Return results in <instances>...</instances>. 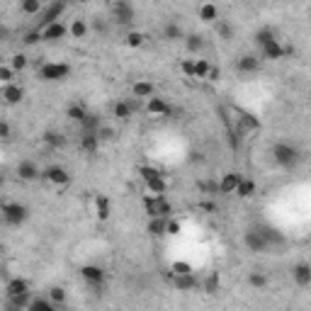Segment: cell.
Wrapping results in <instances>:
<instances>
[{"label": "cell", "instance_id": "58", "mask_svg": "<svg viewBox=\"0 0 311 311\" xmlns=\"http://www.w3.org/2000/svg\"><path fill=\"white\" fill-rule=\"evenodd\" d=\"M3 185H5V178H3V175H0V188H3Z\"/></svg>", "mask_w": 311, "mask_h": 311}, {"label": "cell", "instance_id": "23", "mask_svg": "<svg viewBox=\"0 0 311 311\" xmlns=\"http://www.w3.org/2000/svg\"><path fill=\"white\" fill-rule=\"evenodd\" d=\"M112 112H114V117H117V119H122V122H127V119L132 117V112H134V102H129V100H119V102H114V107H112Z\"/></svg>", "mask_w": 311, "mask_h": 311}, {"label": "cell", "instance_id": "53", "mask_svg": "<svg viewBox=\"0 0 311 311\" xmlns=\"http://www.w3.org/2000/svg\"><path fill=\"white\" fill-rule=\"evenodd\" d=\"M173 272H175V275H180V272H192V267H190V263L178 260V263H173Z\"/></svg>", "mask_w": 311, "mask_h": 311}, {"label": "cell", "instance_id": "35", "mask_svg": "<svg viewBox=\"0 0 311 311\" xmlns=\"http://www.w3.org/2000/svg\"><path fill=\"white\" fill-rule=\"evenodd\" d=\"M163 37H166L168 42H175V39H182L185 34H182L178 22H168L166 27H163Z\"/></svg>", "mask_w": 311, "mask_h": 311}, {"label": "cell", "instance_id": "20", "mask_svg": "<svg viewBox=\"0 0 311 311\" xmlns=\"http://www.w3.org/2000/svg\"><path fill=\"white\" fill-rule=\"evenodd\" d=\"M29 292H22V294H8V309L10 311H20V309H27L29 306Z\"/></svg>", "mask_w": 311, "mask_h": 311}, {"label": "cell", "instance_id": "56", "mask_svg": "<svg viewBox=\"0 0 311 311\" xmlns=\"http://www.w3.org/2000/svg\"><path fill=\"white\" fill-rule=\"evenodd\" d=\"M92 29H95L98 34H105V32H107V24L100 22V20H95V22H92Z\"/></svg>", "mask_w": 311, "mask_h": 311}, {"label": "cell", "instance_id": "16", "mask_svg": "<svg viewBox=\"0 0 311 311\" xmlns=\"http://www.w3.org/2000/svg\"><path fill=\"white\" fill-rule=\"evenodd\" d=\"M146 110H148V114H163V117H168L170 114V105H168L163 98H156V95H151L148 98V102H146Z\"/></svg>", "mask_w": 311, "mask_h": 311}, {"label": "cell", "instance_id": "54", "mask_svg": "<svg viewBox=\"0 0 311 311\" xmlns=\"http://www.w3.org/2000/svg\"><path fill=\"white\" fill-rule=\"evenodd\" d=\"M10 134H12L10 124L5 122V119H0V139H10Z\"/></svg>", "mask_w": 311, "mask_h": 311}, {"label": "cell", "instance_id": "36", "mask_svg": "<svg viewBox=\"0 0 311 311\" xmlns=\"http://www.w3.org/2000/svg\"><path fill=\"white\" fill-rule=\"evenodd\" d=\"M42 0H20V10L24 12V15H39L42 12Z\"/></svg>", "mask_w": 311, "mask_h": 311}, {"label": "cell", "instance_id": "21", "mask_svg": "<svg viewBox=\"0 0 311 311\" xmlns=\"http://www.w3.org/2000/svg\"><path fill=\"white\" fill-rule=\"evenodd\" d=\"M44 144L46 146H51V148H64V146L68 144V139H66V134H61V132H54V129H49V132H44Z\"/></svg>", "mask_w": 311, "mask_h": 311}, {"label": "cell", "instance_id": "48", "mask_svg": "<svg viewBox=\"0 0 311 311\" xmlns=\"http://www.w3.org/2000/svg\"><path fill=\"white\" fill-rule=\"evenodd\" d=\"M15 80V71L10 66H0V83H12Z\"/></svg>", "mask_w": 311, "mask_h": 311}, {"label": "cell", "instance_id": "51", "mask_svg": "<svg viewBox=\"0 0 311 311\" xmlns=\"http://www.w3.org/2000/svg\"><path fill=\"white\" fill-rule=\"evenodd\" d=\"M170 233V236H178L180 233V224L178 222H173V219H168L166 222V236Z\"/></svg>", "mask_w": 311, "mask_h": 311}, {"label": "cell", "instance_id": "55", "mask_svg": "<svg viewBox=\"0 0 311 311\" xmlns=\"http://www.w3.org/2000/svg\"><path fill=\"white\" fill-rule=\"evenodd\" d=\"M241 119H243V124H245V127H248V129H258V122H256V119H253V117H251V114H243Z\"/></svg>", "mask_w": 311, "mask_h": 311}, {"label": "cell", "instance_id": "34", "mask_svg": "<svg viewBox=\"0 0 311 311\" xmlns=\"http://www.w3.org/2000/svg\"><path fill=\"white\" fill-rule=\"evenodd\" d=\"M156 197V211H158V216H170L173 214V207H170V202L166 200V195H153Z\"/></svg>", "mask_w": 311, "mask_h": 311}, {"label": "cell", "instance_id": "50", "mask_svg": "<svg viewBox=\"0 0 311 311\" xmlns=\"http://www.w3.org/2000/svg\"><path fill=\"white\" fill-rule=\"evenodd\" d=\"M98 139H100V144L102 141H112V139H114V132H112L110 127H100V129H98Z\"/></svg>", "mask_w": 311, "mask_h": 311}, {"label": "cell", "instance_id": "7", "mask_svg": "<svg viewBox=\"0 0 311 311\" xmlns=\"http://www.w3.org/2000/svg\"><path fill=\"white\" fill-rule=\"evenodd\" d=\"M39 178L46 180V182H51V185H61V188H64V185L71 182V173H68L64 166H49L39 173Z\"/></svg>", "mask_w": 311, "mask_h": 311}, {"label": "cell", "instance_id": "59", "mask_svg": "<svg viewBox=\"0 0 311 311\" xmlns=\"http://www.w3.org/2000/svg\"><path fill=\"white\" fill-rule=\"evenodd\" d=\"M73 3H88V0H73Z\"/></svg>", "mask_w": 311, "mask_h": 311}, {"label": "cell", "instance_id": "32", "mask_svg": "<svg viewBox=\"0 0 311 311\" xmlns=\"http://www.w3.org/2000/svg\"><path fill=\"white\" fill-rule=\"evenodd\" d=\"M214 29H216V34H219V37H222L224 42H229V39H231L233 37V27L229 22H226V20H214Z\"/></svg>", "mask_w": 311, "mask_h": 311}, {"label": "cell", "instance_id": "22", "mask_svg": "<svg viewBox=\"0 0 311 311\" xmlns=\"http://www.w3.org/2000/svg\"><path fill=\"white\" fill-rule=\"evenodd\" d=\"M132 92L136 95V98H146V100H148L151 95H156V85L151 83V80H136Z\"/></svg>", "mask_w": 311, "mask_h": 311}, {"label": "cell", "instance_id": "28", "mask_svg": "<svg viewBox=\"0 0 311 311\" xmlns=\"http://www.w3.org/2000/svg\"><path fill=\"white\" fill-rule=\"evenodd\" d=\"M100 127H102V119L98 114H92V112H88V114L83 117V122H80V129H83V132H98Z\"/></svg>", "mask_w": 311, "mask_h": 311}, {"label": "cell", "instance_id": "47", "mask_svg": "<svg viewBox=\"0 0 311 311\" xmlns=\"http://www.w3.org/2000/svg\"><path fill=\"white\" fill-rule=\"evenodd\" d=\"M24 66H27V56H24V54H15V56H12V64H10L12 71H22Z\"/></svg>", "mask_w": 311, "mask_h": 311}, {"label": "cell", "instance_id": "18", "mask_svg": "<svg viewBox=\"0 0 311 311\" xmlns=\"http://www.w3.org/2000/svg\"><path fill=\"white\" fill-rule=\"evenodd\" d=\"M80 148H83L85 153H98V148H100L98 132H83L80 134Z\"/></svg>", "mask_w": 311, "mask_h": 311}, {"label": "cell", "instance_id": "1", "mask_svg": "<svg viewBox=\"0 0 311 311\" xmlns=\"http://www.w3.org/2000/svg\"><path fill=\"white\" fill-rule=\"evenodd\" d=\"M272 161L282 168H297L301 161V153L292 144H275L272 146Z\"/></svg>", "mask_w": 311, "mask_h": 311}, {"label": "cell", "instance_id": "57", "mask_svg": "<svg viewBox=\"0 0 311 311\" xmlns=\"http://www.w3.org/2000/svg\"><path fill=\"white\" fill-rule=\"evenodd\" d=\"M219 76H222V71H219L216 66H211L209 73H207V78H211V80H219Z\"/></svg>", "mask_w": 311, "mask_h": 311}, {"label": "cell", "instance_id": "46", "mask_svg": "<svg viewBox=\"0 0 311 311\" xmlns=\"http://www.w3.org/2000/svg\"><path fill=\"white\" fill-rule=\"evenodd\" d=\"M139 175L144 180H151V178H156V175H161V170H158V168H151V166H141L139 168Z\"/></svg>", "mask_w": 311, "mask_h": 311}, {"label": "cell", "instance_id": "52", "mask_svg": "<svg viewBox=\"0 0 311 311\" xmlns=\"http://www.w3.org/2000/svg\"><path fill=\"white\" fill-rule=\"evenodd\" d=\"M229 146H231L233 151L241 148V136H238V132H229Z\"/></svg>", "mask_w": 311, "mask_h": 311}, {"label": "cell", "instance_id": "33", "mask_svg": "<svg viewBox=\"0 0 311 311\" xmlns=\"http://www.w3.org/2000/svg\"><path fill=\"white\" fill-rule=\"evenodd\" d=\"M202 46H204L202 34H190V37H185V49H188L190 54H197V51H202Z\"/></svg>", "mask_w": 311, "mask_h": 311}, {"label": "cell", "instance_id": "39", "mask_svg": "<svg viewBox=\"0 0 311 311\" xmlns=\"http://www.w3.org/2000/svg\"><path fill=\"white\" fill-rule=\"evenodd\" d=\"M49 299L54 301L56 306H64V304H66V289L64 287H51L49 289Z\"/></svg>", "mask_w": 311, "mask_h": 311}, {"label": "cell", "instance_id": "9", "mask_svg": "<svg viewBox=\"0 0 311 311\" xmlns=\"http://www.w3.org/2000/svg\"><path fill=\"white\" fill-rule=\"evenodd\" d=\"M66 34H68L66 24H61V20H58V22L46 24L44 29H42V42H61Z\"/></svg>", "mask_w": 311, "mask_h": 311}, {"label": "cell", "instance_id": "40", "mask_svg": "<svg viewBox=\"0 0 311 311\" xmlns=\"http://www.w3.org/2000/svg\"><path fill=\"white\" fill-rule=\"evenodd\" d=\"M270 39H275V32H272L270 27H263V29H258V34H256V44H258V46L267 44Z\"/></svg>", "mask_w": 311, "mask_h": 311}, {"label": "cell", "instance_id": "49", "mask_svg": "<svg viewBox=\"0 0 311 311\" xmlns=\"http://www.w3.org/2000/svg\"><path fill=\"white\" fill-rule=\"evenodd\" d=\"M200 190L202 192H207V195H219V182H214V180H209V182H200Z\"/></svg>", "mask_w": 311, "mask_h": 311}, {"label": "cell", "instance_id": "3", "mask_svg": "<svg viewBox=\"0 0 311 311\" xmlns=\"http://www.w3.org/2000/svg\"><path fill=\"white\" fill-rule=\"evenodd\" d=\"M134 17H136V12H134V5L129 0H117L112 5V20L119 24V27H132Z\"/></svg>", "mask_w": 311, "mask_h": 311}, {"label": "cell", "instance_id": "25", "mask_svg": "<svg viewBox=\"0 0 311 311\" xmlns=\"http://www.w3.org/2000/svg\"><path fill=\"white\" fill-rule=\"evenodd\" d=\"M166 216H151V222H148V233L156 236V238H163L166 236Z\"/></svg>", "mask_w": 311, "mask_h": 311}, {"label": "cell", "instance_id": "38", "mask_svg": "<svg viewBox=\"0 0 311 311\" xmlns=\"http://www.w3.org/2000/svg\"><path fill=\"white\" fill-rule=\"evenodd\" d=\"M68 32L73 34L76 39H83L88 34V24H85V20H73V24L68 27Z\"/></svg>", "mask_w": 311, "mask_h": 311}, {"label": "cell", "instance_id": "15", "mask_svg": "<svg viewBox=\"0 0 311 311\" xmlns=\"http://www.w3.org/2000/svg\"><path fill=\"white\" fill-rule=\"evenodd\" d=\"M292 277H294V282H297L299 287H309L311 285V267L306 265V263L294 265L292 267Z\"/></svg>", "mask_w": 311, "mask_h": 311}, {"label": "cell", "instance_id": "43", "mask_svg": "<svg viewBox=\"0 0 311 311\" xmlns=\"http://www.w3.org/2000/svg\"><path fill=\"white\" fill-rule=\"evenodd\" d=\"M144 42H146V34H141V32H129L127 34V46H132V49L144 46Z\"/></svg>", "mask_w": 311, "mask_h": 311}, {"label": "cell", "instance_id": "11", "mask_svg": "<svg viewBox=\"0 0 311 311\" xmlns=\"http://www.w3.org/2000/svg\"><path fill=\"white\" fill-rule=\"evenodd\" d=\"M80 277L88 285H105V270L98 265H83L80 267Z\"/></svg>", "mask_w": 311, "mask_h": 311}, {"label": "cell", "instance_id": "2", "mask_svg": "<svg viewBox=\"0 0 311 311\" xmlns=\"http://www.w3.org/2000/svg\"><path fill=\"white\" fill-rule=\"evenodd\" d=\"M0 216L10 226H22L29 219V209L24 204H20V202H3L0 204Z\"/></svg>", "mask_w": 311, "mask_h": 311}, {"label": "cell", "instance_id": "13", "mask_svg": "<svg viewBox=\"0 0 311 311\" xmlns=\"http://www.w3.org/2000/svg\"><path fill=\"white\" fill-rule=\"evenodd\" d=\"M260 51H263V58H270V61H279V58L285 56V46L279 44L277 39H270L267 44L260 46Z\"/></svg>", "mask_w": 311, "mask_h": 311}, {"label": "cell", "instance_id": "12", "mask_svg": "<svg viewBox=\"0 0 311 311\" xmlns=\"http://www.w3.org/2000/svg\"><path fill=\"white\" fill-rule=\"evenodd\" d=\"M241 173H224L222 175V182H219V192L222 195H233L236 188H238V182H241Z\"/></svg>", "mask_w": 311, "mask_h": 311}, {"label": "cell", "instance_id": "45", "mask_svg": "<svg viewBox=\"0 0 311 311\" xmlns=\"http://www.w3.org/2000/svg\"><path fill=\"white\" fill-rule=\"evenodd\" d=\"M180 71L188 78H195V58H185V61L180 64Z\"/></svg>", "mask_w": 311, "mask_h": 311}, {"label": "cell", "instance_id": "30", "mask_svg": "<svg viewBox=\"0 0 311 311\" xmlns=\"http://www.w3.org/2000/svg\"><path fill=\"white\" fill-rule=\"evenodd\" d=\"M146 188H148L151 195H166L168 185H166V180H163V175H156V178L146 180Z\"/></svg>", "mask_w": 311, "mask_h": 311}, {"label": "cell", "instance_id": "6", "mask_svg": "<svg viewBox=\"0 0 311 311\" xmlns=\"http://www.w3.org/2000/svg\"><path fill=\"white\" fill-rule=\"evenodd\" d=\"M243 243L245 248L251 251V253H265L267 248H270V243H267V238L260 233V229H248V231L243 233Z\"/></svg>", "mask_w": 311, "mask_h": 311}, {"label": "cell", "instance_id": "27", "mask_svg": "<svg viewBox=\"0 0 311 311\" xmlns=\"http://www.w3.org/2000/svg\"><path fill=\"white\" fill-rule=\"evenodd\" d=\"M219 282H222L219 272H209V275L204 277V282H202V289H204V294H216V292H219Z\"/></svg>", "mask_w": 311, "mask_h": 311}, {"label": "cell", "instance_id": "8", "mask_svg": "<svg viewBox=\"0 0 311 311\" xmlns=\"http://www.w3.org/2000/svg\"><path fill=\"white\" fill-rule=\"evenodd\" d=\"M0 98L8 102V105H20V102L24 100V88L22 85H17V83H5Z\"/></svg>", "mask_w": 311, "mask_h": 311}, {"label": "cell", "instance_id": "42", "mask_svg": "<svg viewBox=\"0 0 311 311\" xmlns=\"http://www.w3.org/2000/svg\"><path fill=\"white\" fill-rule=\"evenodd\" d=\"M209 68H211L209 61H204V58H197V61H195V78H207Z\"/></svg>", "mask_w": 311, "mask_h": 311}, {"label": "cell", "instance_id": "41", "mask_svg": "<svg viewBox=\"0 0 311 311\" xmlns=\"http://www.w3.org/2000/svg\"><path fill=\"white\" fill-rule=\"evenodd\" d=\"M248 285L256 287V289H263L267 285V277L263 275V272H251V275H248Z\"/></svg>", "mask_w": 311, "mask_h": 311}, {"label": "cell", "instance_id": "44", "mask_svg": "<svg viewBox=\"0 0 311 311\" xmlns=\"http://www.w3.org/2000/svg\"><path fill=\"white\" fill-rule=\"evenodd\" d=\"M22 42H24L27 46H32V44H37V42H42V29H37V27H34L32 32H27V34L22 37Z\"/></svg>", "mask_w": 311, "mask_h": 311}, {"label": "cell", "instance_id": "4", "mask_svg": "<svg viewBox=\"0 0 311 311\" xmlns=\"http://www.w3.org/2000/svg\"><path fill=\"white\" fill-rule=\"evenodd\" d=\"M64 10H66V0H54V3H49L46 8H42V12H39V22H37V29H44L46 24L58 22V17L64 15Z\"/></svg>", "mask_w": 311, "mask_h": 311}, {"label": "cell", "instance_id": "5", "mask_svg": "<svg viewBox=\"0 0 311 311\" xmlns=\"http://www.w3.org/2000/svg\"><path fill=\"white\" fill-rule=\"evenodd\" d=\"M68 76H71L68 64H42L39 68V78L46 83H58V80H66Z\"/></svg>", "mask_w": 311, "mask_h": 311}, {"label": "cell", "instance_id": "26", "mask_svg": "<svg viewBox=\"0 0 311 311\" xmlns=\"http://www.w3.org/2000/svg\"><path fill=\"white\" fill-rule=\"evenodd\" d=\"M22 292H29V282L22 277H12L5 287V294H22Z\"/></svg>", "mask_w": 311, "mask_h": 311}, {"label": "cell", "instance_id": "24", "mask_svg": "<svg viewBox=\"0 0 311 311\" xmlns=\"http://www.w3.org/2000/svg\"><path fill=\"white\" fill-rule=\"evenodd\" d=\"M256 190H258V185L251 178H241L238 188H236V195H238L241 200H248V197H253V195H256Z\"/></svg>", "mask_w": 311, "mask_h": 311}, {"label": "cell", "instance_id": "10", "mask_svg": "<svg viewBox=\"0 0 311 311\" xmlns=\"http://www.w3.org/2000/svg\"><path fill=\"white\" fill-rule=\"evenodd\" d=\"M173 287L178 289V292H190V289L197 287V277H195V272H180V275H175L173 272Z\"/></svg>", "mask_w": 311, "mask_h": 311}, {"label": "cell", "instance_id": "29", "mask_svg": "<svg viewBox=\"0 0 311 311\" xmlns=\"http://www.w3.org/2000/svg\"><path fill=\"white\" fill-rule=\"evenodd\" d=\"M200 20L202 22H214V20H219V10H216V5L214 3H204L200 8Z\"/></svg>", "mask_w": 311, "mask_h": 311}, {"label": "cell", "instance_id": "31", "mask_svg": "<svg viewBox=\"0 0 311 311\" xmlns=\"http://www.w3.org/2000/svg\"><path fill=\"white\" fill-rule=\"evenodd\" d=\"M29 309L32 311H54L56 304L49 299V297H37V299L29 301Z\"/></svg>", "mask_w": 311, "mask_h": 311}, {"label": "cell", "instance_id": "17", "mask_svg": "<svg viewBox=\"0 0 311 311\" xmlns=\"http://www.w3.org/2000/svg\"><path fill=\"white\" fill-rule=\"evenodd\" d=\"M236 66H238L241 73H256L258 68H260V58L253 56V54H243V56H238Z\"/></svg>", "mask_w": 311, "mask_h": 311}, {"label": "cell", "instance_id": "37", "mask_svg": "<svg viewBox=\"0 0 311 311\" xmlns=\"http://www.w3.org/2000/svg\"><path fill=\"white\" fill-rule=\"evenodd\" d=\"M85 114H88V110H85L83 105H78V102H76V105H71V107L66 110L68 119H71V122H78V124L83 122V117H85Z\"/></svg>", "mask_w": 311, "mask_h": 311}, {"label": "cell", "instance_id": "19", "mask_svg": "<svg viewBox=\"0 0 311 311\" xmlns=\"http://www.w3.org/2000/svg\"><path fill=\"white\" fill-rule=\"evenodd\" d=\"M95 211H98V219L100 222H107L112 214V207H110V197L107 195H95Z\"/></svg>", "mask_w": 311, "mask_h": 311}, {"label": "cell", "instance_id": "14", "mask_svg": "<svg viewBox=\"0 0 311 311\" xmlns=\"http://www.w3.org/2000/svg\"><path fill=\"white\" fill-rule=\"evenodd\" d=\"M17 175H20V180H24V182H32V180L39 178V168L34 166L32 161H20V163H17Z\"/></svg>", "mask_w": 311, "mask_h": 311}]
</instances>
